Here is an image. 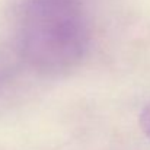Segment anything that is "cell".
<instances>
[{
    "mask_svg": "<svg viewBox=\"0 0 150 150\" xmlns=\"http://www.w3.org/2000/svg\"><path fill=\"white\" fill-rule=\"evenodd\" d=\"M19 47L25 60L48 74L80 63L89 44V26L79 0H25L19 12Z\"/></svg>",
    "mask_w": 150,
    "mask_h": 150,
    "instance_id": "obj_1",
    "label": "cell"
},
{
    "mask_svg": "<svg viewBox=\"0 0 150 150\" xmlns=\"http://www.w3.org/2000/svg\"><path fill=\"white\" fill-rule=\"evenodd\" d=\"M140 125L144 131V134L150 139V102H147L140 114Z\"/></svg>",
    "mask_w": 150,
    "mask_h": 150,
    "instance_id": "obj_2",
    "label": "cell"
}]
</instances>
